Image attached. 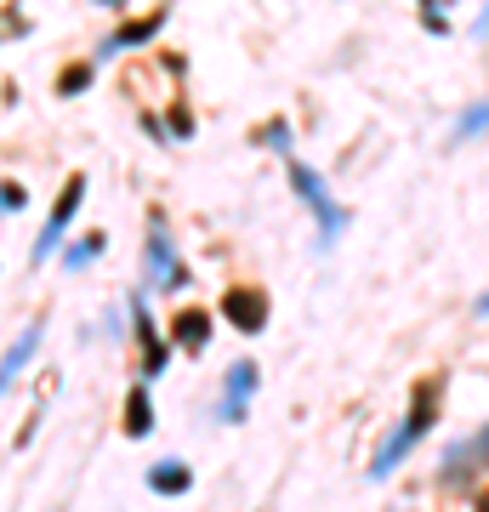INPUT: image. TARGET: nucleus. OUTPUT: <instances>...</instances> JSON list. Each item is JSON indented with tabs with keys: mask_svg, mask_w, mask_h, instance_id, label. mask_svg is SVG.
<instances>
[{
	"mask_svg": "<svg viewBox=\"0 0 489 512\" xmlns=\"http://www.w3.org/2000/svg\"><path fill=\"white\" fill-rule=\"evenodd\" d=\"M80 200H86V177H69V183H63V194H57V205H52V222L40 228L35 262H46V251H52L57 239H63V228L74 222V211H80Z\"/></svg>",
	"mask_w": 489,
	"mask_h": 512,
	"instance_id": "obj_1",
	"label": "nucleus"
},
{
	"mask_svg": "<svg viewBox=\"0 0 489 512\" xmlns=\"http://www.w3.org/2000/svg\"><path fill=\"white\" fill-rule=\"evenodd\" d=\"M222 313H228V325H234V330L256 336V330L268 325V296H262V291H245V285H234V291L222 296Z\"/></svg>",
	"mask_w": 489,
	"mask_h": 512,
	"instance_id": "obj_2",
	"label": "nucleus"
},
{
	"mask_svg": "<svg viewBox=\"0 0 489 512\" xmlns=\"http://www.w3.org/2000/svg\"><path fill=\"white\" fill-rule=\"evenodd\" d=\"M171 336H177V348H182V353H200L205 342H211V313L182 308V313H177V325H171Z\"/></svg>",
	"mask_w": 489,
	"mask_h": 512,
	"instance_id": "obj_3",
	"label": "nucleus"
},
{
	"mask_svg": "<svg viewBox=\"0 0 489 512\" xmlns=\"http://www.w3.org/2000/svg\"><path fill=\"white\" fill-rule=\"evenodd\" d=\"M40 348V325H29L18 336V342H12V353H6V359H0V393H6V382H12V376H18L23 365H29V353Z\"/></svg>",
	"mask_w": 489,
	"mask_h": 512,
	"instance_id": "obj_4",
	"label": "nucleus"
},
{
	"mask_svg": "<svg viewBox=\"0 0 489 512\" xmlns=\"http://www.w3.org/2000/svg\"><path fill=\"white\" fill-rule=\"evenodd\" d=\"M290 183H296L302 194H308V205L319 211V217H325V228H342V211H336V205H330L325 194H319V183H313V171H302V165H290Z\"/></svg>",
	"mask_w": 489,
	"mask_h": 512,
	"instance_id": "obj_5",
	"label": "nucleus"
},
{
	"mask_svg": "<svg viewBox=\"0 0 489 512\" xmlns=\"http://www.w3.org/2000/svg\"><path fill=\"white\" fill-rule=\"evenodd\" d=\"M251 387H256V365H234V370H228V404H222V416H228V421L245 410Z\"/></svg>",
	"mask_w": 489,
	"mask_h": 512,
	"instance_id": "obj_6",
	"label": "nucleus"
},
{
	"mask_svg": "<svg viewBox=\"0 0 489 512\" xmlns=\"http://www.w3.org/2000/svg\"><path fill=\"white\" fill-rule=\"evenodd\" d=\"M148 427H154V404H148L143 387H131V399H126V439H148Z\"/></svg>",
	"mask_w": 489,
	"mask_h": 512,
	"instance_id": "obj_7",
	"label": "nucleus"
},
{
	"mask_svg": "<svg viewBox=\"0 0 489 512\" xmlns=\"http://www.w3.org/2000/svg\"><path fill=\"white\" fill-rule=\"evenodd\" d=\"M148 490H154V495H182V490H188V467H182V461H160V467H148Z\"/></svg>",
	"mask_w": 489,
	"mask_h": 512,
	"instance_id": "obj_8",
	"label": "nucleus"
},
{
	"mask_svg": "<svg viewBox=\"0 0 489 512\" xmlns=\"http://www.w3.org/2000/svg\"><path fill=\"white\" fill-rule=\"evenodd\" d=\"M154 29H160V18H143V23H126V29H120V35H114V46H137V40H143V35H154Z\"/></svg>",
	"mask_w": 489,
	"mask_h": 512,
	"instance_id": "obj_9",
	"label": "nucleus"
},
{
	"mask_svg": "<svg viewBox=\"0 0 489 512\" xmlns=\"http://www.w3.org/2000/svg\"><path fill=\"white\" fill-rule=\"evenodd\" d=\"M86 80H91V69H86V63H74V69L69 74H63V80H57V92H86Z\"/></svg>",
	"mask_w": 489,
	"mask_h": 512,
	"instance_id": "obj_10",
	"label": "nucleus"
},
{
	"mask_svg": "<svg viewBox=\"0 0 489 512\" xmlns=\"http://www.w3.org/2000/svg\"><path fill=\"white\" fill-rule=\"evenodd\" d=\"M478 512H489V490H484V495H478Z\"/></svg>",
	"mask_w": 489,
	"mask_h": 512,
	"instance_id": "obj_11",
	"label": "nucleus"
},
{
	"mask_svg": "<svg viewBox=\"0 0 489 512\" xmlns=\"http://www.w3.org/2000/svg\"><path fill=\"white\" fill-rule=\"evenodd\" d=\"M484 313H489V296H484Z\"/></svg>",
	"mask_w": 489,
	"mask_h": 512,
	"instance_id": "obj_12",
	"label": "nucleus"
}]
</instances>
